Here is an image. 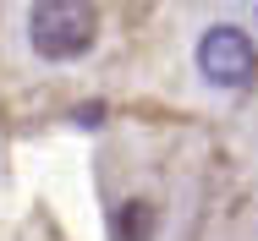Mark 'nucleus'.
Instances as JSON below:
<instances>
[{
    "label": "nucleus",
    "mask_w": 258,
    "mask_h": 241,
    "mask_svg": "<svg viewBox=\"0 0 258 241\" xmlns=\"http://www.w3.org/2000/svg\"><path fill=\"white\" fill-rule=\"evenodd\" d=\"M99 39V11L94 0H33L28 11V44L44 60H77Z\"/></svg>",
    "instance_id": "obj_1"
},
{
    "label": "nucleus",
    "mask_w": 258,
    "mask_h": 241,
    "mask_svg": "<svg viewBox=\"0 0 258 241\" xmlns=\"http://www.w3.org/2000/svg\"><path fill=\"white\" fill-rule=\"evenodd\" d=\"M198 71L214 88H242L253 77V44H247V33L242 28H225V22L209 28L198 39Z\"/></svg>",
    "instance_id": "obj_2"
},
{
    "label": "nucleus",
    "mask_w": 258,
    "mask_h": 241,
    "mask_svg": "<svg viewBox=\"0 0 258 241\" xmlns=\"http://www.w3.org/2000/svg\"><path fill=\"white\" fill-rule=\"evenodd\" d=\"M149 236H154V208L149 203H132L121 214V241H149Z\"/></svg>",
    "instance_id": "obj_3"
}]
</instances>
